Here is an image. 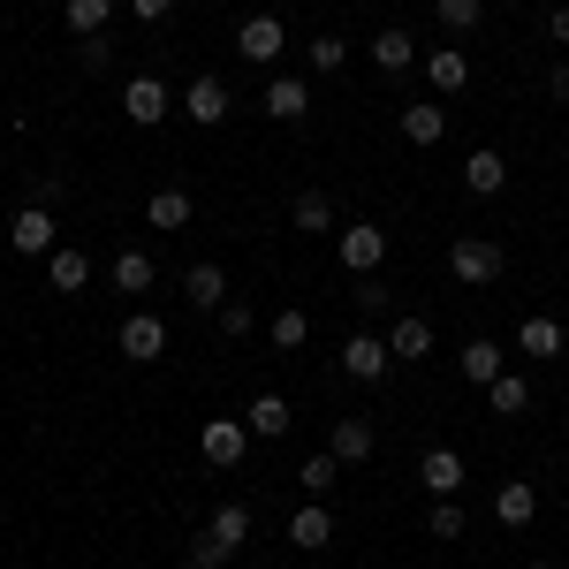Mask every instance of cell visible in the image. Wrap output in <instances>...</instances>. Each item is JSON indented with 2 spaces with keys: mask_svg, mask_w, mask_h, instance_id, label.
Returning <instances> with one entry per match:
<instances>
[{
  "mask_svg": "<svg viewBox=\"0 0 569 569\" xmlns=\"http://www.w3.org/2000/svg\"><path fill=\"white\" fill-rule=\"evenodd\" d=\"M448 273H456L463 289H493V281L509 273V251H501L493 236H456V243H448Z\"/></svg>",
  "mask_w": 569,
  "mask_h": 569,
  "instance_id": "obj_1",
  "label": "cell"
},
{
  "mask_svg": "<svg viewBox=\"0 0 569 569\" xmlns=\"http://www.w3.org/2000/svg\"><path fill=\"white\" fill-rule=\"evenodd\" d=\"M8 243H16V259H53V251H61L53 206H16V220H8Z\"/></svg>",
  "mask_w": 569,
  "mask_h": 569,
  "instance_id": "obj_2",
  "label": "cell"
},
{
  "mask_svg": "<svg viewBox=\"0 0 569 569\" xmlns=\"http://www.w3.org/2000/svg\"><path fill=\"white\" fill-rule=\"evenodd\" d=\"M335 251H342L350 273H380V266H388V228H380V220H350V228L335 236Z\"/></svg>",
  "mask_w": 569,
  "mask_h": 569,
  "instance_id": "obj_3",
  "label": "cell"
},
{
  "mask_svg": "<svg viewBox=\"0 0 569 569\" xmlns=\"http://www.w3.org/2000/svg\"><path fill=\"white\" fill-rule=\"evenodd\" d=\"M122 114H130L137 130H160V122L176 114V91L160 84V77H130V84H122Z\"/></svg>",
  "mask_w": 569,
  "mask_h": 569,
  "instance_id": "obj_4",
  "label": "cell"
},
{
  "mask_svg": "<svg viewBox=\"0 0 569 569\" xmlns=\"http://www.w3.org/2000/svg\"><path fill=\"white\" fill-rule=\"evenodd\" d=\"M281 46H289V31H281V16H243V23H236V53H243L251 69H266V61H281Z\"/></svg>",
  "mask_w": 569,
  "mask_h": 569,
  "instance_id": "obj_5",
  "label": "cell"
},
{
  "mask_svg": "<svg viewBox=\"0 0 569 569\" xmlns=\"http://www.w3.org/2000/svg\"><path fill=\"white\" fill-rule=\"evenodd\" d=\"M122 357H130V365L168 357V319H160V311H130V319H122Z\"/></svg>",
  "mask_w": 569,
  "mask_h": 569,
  "instance_id": "obj_6",
  "label": "cell"
},
{
  "mask_svg": "<svg viewBox=\"0 0 569 569\" xmlns=\"http://www.w3.org/2000/svg\"><path fill=\"white\" fill-rule=\"evenodd\" d=\"M198 448H206L213 471H236L243 448H251V426H243V418H206V440H198Z\"/></svg>",
  "mask_w": 569,
  "mask_h": 569,
  "instance_id": "obj_7",
  "label": "cell"
},
{
  "mask_svg": "<svg viewBox=\"0 0 569 569\" xmlns=\"http://www.w3.org/2000/svg\"><path fill=\"white\" fill-rule=\"evenodd\" d=\"M388 365H395V350H388V335H372V327L342 342V372L350 380H388Z\"/></svg>",
  "mask_w": 569,
  "mask_h": 569,
  "instance_id": "obj_8",
  "label": "cell"
},
{
  "mask_svg": "<svg viewBox=\"0 0 569 569\" xmlns=\"http://www.w3.org/2000/svg\"><path fill=\"white\" fill-rule=\"evenodd\" d=\"M176 107L198 122V130H213V122H228V107H236V99H228V84H220V77H198V84L182 91Z\"/></svg>",
  "mask_w": 569,
  "mask_h": 569,
  "instance_id": "obj_9",
  "label": "cell"
},
{
  "mask_svg": "<svg viewBox=\"0 0 569 569\" xmlns=\"http://www.w3.org/2000/svg\"><path fill=\"white\" fill-rule=\"evenodd\" d=\"M426 84H433L440 99H456V91L471 84V53H463V46H433V53H426Z\"/></svg>",
  "mask_w": 569,
  "mask_h": 569,
  "instance_id": "obj_10",
  "label": "cell"
},
{
  "mask_svg": "<svg viewBox=\"0 0 569 569\" xmlns=\"http://www.w3.org/2000/svg\"><path fill=\"white\" fill-rule=\"evenodd\" d=\"M243 426H251V440H281L289 426H297V410H289V395H251V410H243Z\"/></svg>",
  "mask_w": 569,
  "mask_h": 569,
  "instance_id": "obj_11",
  "label": "cell"
},
{
  "mask_svg": "<svg viewBox=\"0 0 569 569\" xmlns=\"http://www.w3.org/2000/svg\"><path fill=\"white\" fill-rule=\"evenodd\" d=\"M418 479H426L433 501H456V486H463V456H456V448H426V456H418Z\"/></svg>",
  "mask_w": 569,
  "mask_h": 569,
  "instance_id": "obj_12",
  "label": "cell"
},
{
  "mask_svg": "<svg viewBox=\"0 0 569 569\" xmlns=\"http://www.w3.org/2000/svg\"><path fill=\"white\" fill-rule=\"evenodd\" d=\"M327 539H335V509H327V501H305V509L289 517V547H305V555H327Z\"/></svg>",
  "mask_w": 569,
  "mask_h": 569,
  "instance_id": "obj_13",
  "label": "cell"
},
{
  "mask_svg": "<svg viewBox=\"0 0 569 569\" xmlns=\"http://www.w3.org/2000/svg\"><path fill=\"white\" fill-rule=\"evenodd\" d=\"M365 53H372V69H380V77H402V69L418 61V39L388 23V31H372V39H365Z\"/></svg>",
  "mask_w": 569,
  "mask_h": 569,
  "instance_id": "obj_14",
  "label": "cell"
},
{
  "mask_svg": "<svg viewBox=\"0 0 569 569\" xmlns=\"http://www.w3.org/2000/svg\"><path fill=\"white\" fill-rule=\"evenodd\" d=\"M182 297H190V311H220L228 305V273H220L213 259H198L190 273H182Z\"/></svg>",
  "mask_w": 569,
  "mask_h": 569,
  "instance_id": "obj_15",
  "label": "cell"
},
{
  "mask_svg": "<svg viewBox=\"0 0 569 569\" xmlns=\"http://www.w3.org/2000/svg\"><path fill=\"white\" fill-rule=\"evenodd\" d=\"M266 114H273V122H305L311 114V84L305 77H273V84H266Z\"/></svg>",
  "mask_w": 569,
  "mask_h": 569,
  "instance_id": "obj_16",
  "label": "cell"
},
{
  "mask_svg": "<svg viewBox=\"0 0 569 569\" xmlns=\"http://www.w3.org/2000/svg\"><path fill=\"white\" fill-rule=\"evenodd\" d=\"M463 182H471L479 198H501V190H509V160H501L493 144H479V152L463 160Z\"/></svg>",
  "mask_w": 569,
  "mask_h": 569,
  "instance_id": "obj_17",
  "label": "cell"
},
{
  "mask_svg": "<svg viewBox=\"0 0 569 569\" xmlns=\"http://www.w3.org/2000/svg\"><path fill=\"white\" fill-rule=\"evenodd\" d=\"M456 365H463V380H479V388H493V380L509 372V350L479 335V342H463V357H456Z\"/></svg>",
  "mask_w": 569,
  "mask_h": 569,
  "instance_id": "obj_18",
  "label": "cell"
},
{
  "mask_svg": "<svg viewBox=\"0 0 569 569\" xmlns=\"http://www.w3.org/2000/svg\"><path fill=\"white\" fill-rule=\"evenodd\" d=\"M327 448H335L342 463H365V456L380 448V433H372V418H335V433H327Z\"/></svg>",
  "mask_w": 569,
  "mask_h": 569,
  "instance_id": "obj_19",
  "label": "cell"
},
{
  "mask_svg": "<svg viewBox=\"0 0 569 569\" xmlns=\"http://www.w3.org/2000/svg\"><path fill=\"white\" fill-rule=\"evenodd\" d=\"M388 350H395V365H426V357H433V327H426V319H395Z\"/></svg>",
  "mask_w": 569,
  "mask_h": 569,
  "instance_id": "obj_20",
  "label": "cell"
},
{
  "mask_svg": "<svg viewBox=\"0 0 569 569\" xmlns=\"http://www.w3.org/2000/svg\"><path fill=\"white\" fill-rule=\"evenodd\" d=\"M493 517H501L509 531H525L531 517H539V493H531L525 479H501V493H493Z\"/></svg>",
  "mask_w": 569,
  "mask_h": 569,
  "instance_id": "obj_21",
  "label": "cell"
},
{
  "mask_svg": "<svg viewBox=\"0 0 569 569\" xmlns=\"http://www.w3.org/2000/svg\"><path fill=\"white\" fill-rule=\"evenodd\" d=\"M335 479H342V456H335V448H319V456H305V463H297L305 501H327V493H335Z\"/></svg>",
  "mask_w": 569,
  "mask_h": 569,
  "instance_id": "obj_22",
  "label": "cell"
},
{
  "mask_svg": "<svg viewBox=\"0 0 569 569\" xmlns=\"http://www.w3.org/2000/svg\"><path fill=\"white\" fill-rule=\"evenodd\" d=\"M46 281H53V289H69V297H77V289H91V259H84V251H77V243H61V251H53V259H46Z\"/></svg>",
  "mask_w": 569,
  "mask_h": 569,
  "instance_id": "obj_23",
  "label": "cell"
},
{
  "mask_svg": "<svg viewBox=\"0 0 569 569\" xmlns=\"http://www.w3.org/2000/svg\"><path fill=\"white\" fill-rule=\"evenodd\" d=\"M517 350L539 357V365H547V357H562V319H547V311L525 319V327H517Z\"/></svg>",
  "mask_w": 569,
  "mask_h": 569,
  "instance_id": "obj_24",
  "label": "cell"
},
{
  "mask_svg": "<svg viewBox=\"0 0 569 569\" xmlns=\"http://www.w3.org/2000/svg\"><path fill=\"white\" fill-rule=\"evenodd\" d=\"M402 137H410V144H440V137H448V107H433V99L402 107Z\"/></svg>",
  "mask_w": 569,
  "mask_h": 569,
  "instance_id": "obj_25",
  "label": "cell"
},
{
  "mask_svg": "<svg viewBox=\"0 0 569 569\" xmlns=\"http://www.w3.org/2000/svg\"><path fill=\"white\" fill-rule=\"evenodd\" d=\"M190 213H198L190 190H152L144 198V228H190Z\"/></svg>",
  "mask_w": 569,
  "mask_h": 569,
  "instance_id": "obj_26",
  "label": "cell"
},
{
  "mask_svg": "<svg viewBox=\"0 0 569 569\" xmlns=\"http://www.w3.org/2000/svg\"><path fill=\"white\" fill-rule=\"evenodd\" d=\"M486 410H501V418H525V410H531V380H525V372H501V380L486 388Z\"/></svg>",
  "mask_w": 569,
  "mask_h": 569,
  "instance_id": "obj_27",
  "label": "cell"
},
{
  "mask_svg": "<svg viewBox=\"0 0 569 569\" xmlns=\"http://www.w3.org/2000/svg\"><path fill=\"white\" fill-rule=\"evenodd\" d=\"M206 531H213L220 547H228V555H236V547H243V539H251V509H243V501H220L213 517H206Z\"/></svg>",
  "mask_w": 569,
  "mask_h": 569,
  "instance_id": "obj_28",
  "label": "cell"
},
{
  "mask_svg": "<svg viewBox=\"0 0 569 569\" xmlns=\"http://www.w3.org/2000/svg\"><path fill=\"white\" fill-rule=\"evenodd\" d=\"M289 220H297L305 236H327V228H335V198H327V190H297V206H289Z\"/></svg>",
  "mask_w": 569,
  "mask_h": 569,
  "instance_id": "obj_29",
  "label": "cell"
},
{
  "mask_svg": "<svg viewBox=\"0 0 569 569\" xmlns=\"http://www.w3.org/2000/svg\"><path fill=\"white\" fill-rule=\"evenodd\" d=\"M107 273H114V289H122V297H144V289H152V259H144V251H114Z\"/></svg>",
  "mask_w": 569,
  "mask_h": 569,
  "instance_id": "obj_30",
  "label": "cell"
},
{
  "mask_svg": "<svg viewBox=\"0 0 569 569\" xmlns=\"http://www.w3.org/2000/svg\"><path fill=\"white\" fill-rule=\"evenodd\" d=\"M266 342H273V350H305V342H311V319L297 305L273 311V319H266Z\"/></svg>",
  "mask_w": 569,
  "mask_h": 569,
  "instance_id": "obj_31",
  "label": "cell"
},
{
  "mask_svg": "<svg viewBox=\"0 0 569 569\" xmlns=\"http://www.w3.org/2000/svg\"><path fill=\"white\" fill-rule=\"evenodd\" d=\"M433 16H440L448 39H463V31H479V23H486V0H433Z\"/></svg>",
  "mask_w": 569,
  "mask_h": 569,
  "instance_id": "obj_32",
  "label": "cell"
},
{
  "mask_svg": "<svg viewBox=\"0 0 569 569\" xmlns=\"http://www.w3.org/2000/svg\"><path fill=\"white\" fill-rule=\"evenodd\" d=\"M61 16H69V31H77V39H91V31H107L114 0H61Z\"/></svg>",
  "mask_w": 569,
  "mask_h": 569,
  "instance_id": "obj_33",
  "label": "cell"
},
{
  "mask_svg": "<svg viewBox=\"0 0 569 569\" xmlns=\"http://www.w3.org/2000/svg\"><path fill=\"white\" fill-rule=\"evenodd\" d=\"M305 61H311V77H335V69L350 61V39H335V31H319V39L305 46Z\"/></svg>",
  "mask_w": 569,
  "mask_h": 569,
  "instance_id": "obj_34",
  "label": "cell"
},
{
  "mask_svg": "<svg viewBox=\"0 0 569 569\" xmlns=\"http://www.w3.org/2000/svg\"><path fill=\"white\" fill-rule=\"evenodd\" d=\"M228 562H236V555L220 547L213 531H198V539H190V569H228Z\"/></svg>",
  "mask_w": 569,
  "mask_h": 569,
  "instance_id": "obj_35",
  "label": "cell"
},
{
  "mask_svg": "<svg viewBox=\"0 0 569 569\" xmlns=\"http://www.w3.org/2000/svg\"><path fill=\"white\" fill-rule=\"evenodd\" d=\"M77 61H84V77H99V69L114 61V46H107V31H91V39H77Z\"/></svg>",
  "mask_w": 569,
  "mask_h": 569,
  "instance_id": "obj_36",
  "label": "cell"
},
{
  "mask_svg": "<svg viewBox=\"0 0 569 569\" xmlns=\"http://www.w3.org/2000/svg\"><path fill=\"white\" fill-rule=\"evenodd\" d=\"M426 531H433V539H463V509H456V501H433Z\"/></svg>",
  "mask_w": 569,
  "mask_h": 569,
  "instance_id": "obj_37",
  "label": "cell"
},
{
  "mask_svg": "<svg viewBox=\"0 0 569 569\" xmlns=\"http://www.w3.org/2000/svg\"><path fill=\"white\" fill-rule=\"evenodd\" d=\"M251 327H259V311H251V305H220V335H228V342H243Z\"/></svg>",
  "mask_w": 569,
  "mask_h": 569,
  "instance_id": "obj_38",
  "label": "cell"
},
{
  "mask_svg": "<svg viewBox=\"0 0 569 569\" xmlns=\"http://www.w3.org/2000/svg\"><path fill=\"white\" fill-rule=\"evenodd\" d=\"M380 305H388V281H380V273H357V311L372 319Z\"/></svg>",
  "mask_w": 569,
  "mask_h": 569,
  "instance_id": "obj_39",
  "label": "cell"
},
{
  "mask_svg": "<svg viewBox=\"0 0 569 569\" xmlns=\"http://www.w3.org/2000/svg\"><path fill=\"white\" fill-rule=\"evenodd\" d=\"M130 16H137V23H168V16H176V0H130Z\"/></svg>",
  "mask_w": 569,
  "mask_h": 569,
  "instance_id": "obj_40",
  "label": "cell"
},
{
  "mask_svg": "<svg viewBox=\"0 0 569 569\" xmlns=\"http://www.w3.org/2000/svg\"><path fill=\"white\" fill-rule=\"evenodd\" d=\"M547 39H555V46H569V0L555 8V16H547Z\"/></svg>",
  "mask_w": 569,
  "mask_h": 569,
  "instance_id": "obj_41",
  "label": "cell"
},
{
  "mask_svg": "<svg viewBox=\"0 0 569 569\" xmlns=\"http://www.w3.org/2000/svg\"><path fill=\"white\" fill-rule=\"evenodd\" d=\"M547 91H555V99L569 107V61H555V77H547Z\"/></svg>",
  "mask_w": 569,
  "mask_h": 569,
  "instance_id": "obj_42",
  "label": "cell"
},
{
  "mask_svg": "<svg viewBox=\"0 0 569 569\" xmlns=\"http://www.w3.org/2000/svg\"><path fill=\"white\" fill-rule=\"evenodd\" d=\"M525 569H555V562H525Z\"/></svg>",
  "mask_w": 569,
  "mask_h": 569,
  "instance_id": "obj_43",
  "label": "cell"
}]
</instances>
